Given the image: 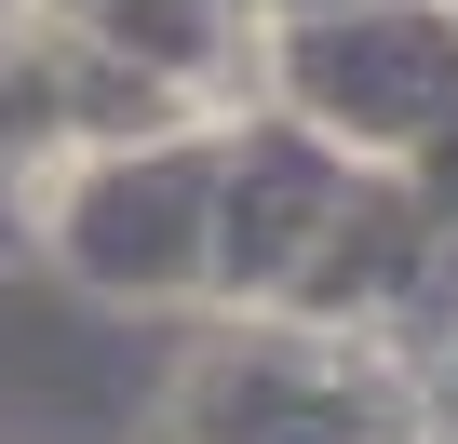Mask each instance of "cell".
I'll return each instance as SVG.
<instances>
[]
</instances>
